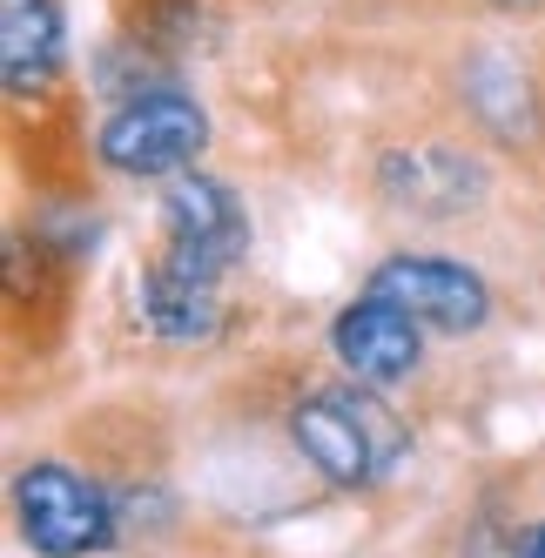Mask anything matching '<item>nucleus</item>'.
<instances>
[{"mask_svg": "<svg viewBox=\"0 0 545 558\" xmlns=\"http://www.w3.org/2000/svg\"><path fill=\"white\" fill-rule=\"evenodd\" d=\"M203 148H209V114L175 82H148V88L122 95L95 135L101 162L114 175H135V182H169L182 169H196Z\"/></svg>", "mask_w": 545, "mask_h": 558, "instance_id": "nucleus-2", "label": "nucleus"}, {"mask_svg": "<svg viewBox=\"0 0 545 558\" xmlns=\"http://www.w3.org/2000/svg\"><path fill=\"white\" fill-rule=\"evenodd\" d=\"M290 437H296V451L303 464L324 477V485L337 492H371L384 485L404 451H411V430L404 417L377 397V384H337V390H310L303 404L290 411Z\"/></svg>", "mask_w": 545, "mask_h": 558, "instance_id": "nucleus-1", "label": "nucleus"}, {"mask_svg": "<svg viewBox=\"0 0 545 558\" xmlns=\"http://www.w3.org/2000/svg\"><path fill=\"white\" fill-rule=\"evenodd\" d=\"M519 558H545V518H538V525L525 532V545H519Z\"/></svg>", "mask_w": 545, "mask_h": 558, "instance_id": "nucleus-10", "label": "nucleus"}, {"mask_svg": "<svg viewBox=\"0 0 545 558\" xmlns=\"http://www.w3.org/2000/svg\"><path fill=\"white\" fill-rule=\"evenodd\" d=\"M377 189L411 216H464L485 195V169L451 142H411L377 162Z\"/></svg>", "mask_w": 545, "mask_h": 558, "instance_id": "nucleus-7", "label": "nucleus"}, {"mask_svg": "<svg viewBox=\"0 0 545 558\" xmlns=\"http://www.w3.org/2000/svg\"><path fill=\"white\" fill-rule=\"evenodd\" d=\"M135 316L148 337L162 343H209L222 330V303L216 283H196V276H175L162 263H148V276L135 283Z\"/></svg>", "mask_w": 545, "mask_h": 558, "instance_id": "nucleus-9", "label": "nucleus"}, {"mask_svg": "<svg viewBox=\"0 0 545 558\" xmlns=\"http://www.w3.org/2000/svg\"><path fill=\"white\" fill-rule=\"evenodd\" d=\"M243 256H250V209H243V195L229 182H216V175H203V169L169 175V189H162V256H155V263L222 290V276L237 269Z\"/></svg>", "mask_w": 545, "mask_h": 558, "instance_id": "nucleus-4", "label": "nucleus"}, {"mask_svg": "<svg viewBox=\"0 0 545 558\" xmlns=\"http://www.w3.org/2000/svg\"><path fill=\"white\" fill-rule=\"evenodd\" d=\"M492 8H532V0H492Z\"/></svg>", "mask_w": 545, "mask_h": 558, "instance_id": "nucleus-11", "label": "nucleus"}, {"mask_svg": "<svg viewBox=\"0 0 545 558\" xmlns=\"http://www.w3.org/2000/svg\"><path fill=\"white\" fill-rule=\"evenodd\" d=\"M364 290L404 303L417 324L438 330V337H472V330H485V316H492V283H485L479 269L451 263V256H411V250H398V256H384L364 276Z\"/></svg>", "mask_w": 545, "mask_h": 558, "instance_id": "nucleus-5", "label": "nucleus"}, {"mask_svg": "<svg viewBox=\"0 0 545 558\" xmlns=\"http://www.w3.org/2000/svg\"><path fill=\"white\" fill-rule=\"evenodd\" d=\"M330 350H337V364L358 377V384H398L417 371V356H424V324L391 303V296H377L364 290L358 303H343L337 310V324H330Z\"/></svg>", "mask_w": 545, "mask_h": 558, "instance_id": "nucleus-6", "label": "nucleus"}, {"mask_svg": "<svg viewBox=\"0 0 545 558\" xmlns=\"http://www.w3.org/2000/svg\"><path fill=\"white\" fill-rule=\"evenodd\" d=\"M61 54H68V27L55 0H0V74H8L14 101L48 95Z\"/></svg>", "mask_w": 545, "mask_h": 558, "instance_id": "nucleus-8", "label": "nucleus"}, {"mask_svg": "<svg viewBox=\"0 0 545 558\" xmlns=\"http://www.w3.org/2000/svg\"><path fill=\"white\" fill-rule=\"evenodd\" d=\"M14 518L34 558H95L122 532V505L61 458H34L14 477Z\"/></svg>", "mask_w": 545, "mask_h": 558, "instance_id": "nucleus-3", "label": "nucleus"}]
</instances>
